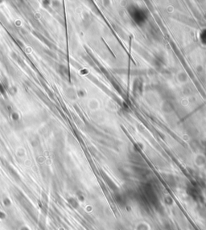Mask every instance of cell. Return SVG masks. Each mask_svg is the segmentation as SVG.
<instances>
[{
  "instance_id": "6da1fadb",
  "label": "cell",
  "mask_w": 206,
  "mask_h": 230,
  "mask_svg": "<svg viewBox=\"0 0 206 230\" xmlns=\"http://www.w3.org/2000/svg\"><path fill=\"white\" fill-rule=\"evenodd\" d=\"M5 217H6L5 213H4V212H0V220L5 219Z\"/></svg>"
},
{
  "instance_id": "7a4b0ae2",
  "label": "cell",
  "mask_w": 206,
  "mask_h": 230,
  "mask_svg": "<svg viewBox=\"0 0 206 230\" xmlns=\"http://www.w3.org/2000/svg\"><path fill=\"white\" fill-rule=\"evenodd\" d=\"M19 230H30V229H29V228H28V227L23 226V227H21L20 228H19Z\"/></svg>"
}]
</instances>
